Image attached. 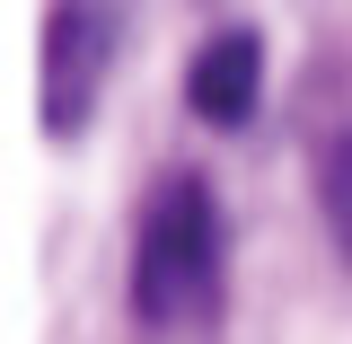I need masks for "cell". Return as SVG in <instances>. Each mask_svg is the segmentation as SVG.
Here are the masks:
<instances>
[{"mask_svg":"<svg viewBox=\"0 0 352 344\" xmlns=\"http://www.w3.org/2000/svg\"><path fill=\"white\" fill-rule=\"evenodd\" d=\"M256 88H264V44L247 27H229L194 53V71H185V106L203 115V124H247L256 115Z\"/></svg>","mask_w":352,"mask_h":344,"instance_id":"obj_3","label":"cell"},{"mask_svg":"<svg viewBox=\"0 0 352 344\" xmlns=\"http://www.w3.org/2000/svg\"><path fill=\"white\" fill-rule=\"evenodd\" d=\"M106 53H115V9L106 0H53V27H44V124L53 132H71L97 106Z\"/></svg>","mask_w":352,"mask_h":344,"instance_id":"obj_2","label":"cell"},{"mask_svg":"<svg viewBox=\"0 0 352 344\" xmlns=\"http://www.w3.org/2000/svg\"><path fill=\"white\" fill-rule=\"evenodd\" d=\"M132 309L150 327H194L220 309V203L203 176H168L132 239Z\"/></svg>","mask_w":352,"mask_h":344,"instance_id":"obj_1","label":"cell"},{"mask_svg":"<svg viewBox=\"0 0 352 344\" xmlns=\"http://www.w3.org/2000/svg\"><path fill=\"white\" fill-rule=\"evenodd\" d=\"M317 203H326V221H335V239L352 247V132L317 159Z\"/></svg>","mask_w":352,"mask_h":344,"instance_id":"obj_4","label":"cell"}]
</instances>
